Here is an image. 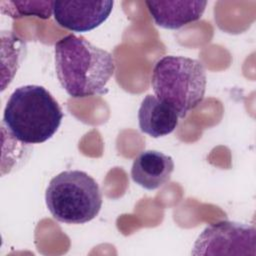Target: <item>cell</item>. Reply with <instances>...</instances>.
Returning <instances> with one entry per match:
<instances>
[{
    "label": "cell",
    "instance_id": "cell-8",
    "mask_svg": "<svg viewBox=\"0 0 256 256\" xmlns=\"http://www.w3.org/2000/svg\"><path fill=\"white\" fill-rule=\"evenodd\" d=\"M174 166L172 157L160 151H142L133 161L131 177L142 188L155 190L170 180Z\"/></svg>",
    "mask_w": 256,
    "mask_h": 256
},
{
    "label": "cell",
    "instance_id": "cell-10",
    "mask_svg": "<svg viewBox=\"0 0 256 256\" xmlns=\"http://www.w3.org/2000/svg\"><path fill=\"white\" fill-rule=\"evenodd\" d=\"M54 1H1L0 10L13 18L24 16H36L39 18H50L53 13Z\"/></svg>",
    "mask_w": 256,
    "mask_h": 256
},
{
    "label": "cell",
    "instance_id": "cell-2",
    "mask_svg": "<svg viewBox=\"0 0 256 256\" xmlns=\"http://www.w3.org/2000/svg\"><path fill=\"white\" fill-rule=\"evenodd\" d=\"M63 113L57 101L44 87L25 85L10 95L3 113L8 134L22 144H39L58 130Z\"/></svg>",
    "mask_w": 256,
    "mask_h": 256
},
{
    "label": "cell",
    "instance_id": "cell-9",
    "mask_svg": "<svg viewBox=\"0 0 256 256\" xmlns=\"http://www.w3.org/2000/svg\"><path fill=\"white\" fill-rule=\"evenodd\" d=\"M140 130L153 137L159 138L172 133L178 125L179 116L168 104L154 95H147L141 102L138 111Z\"/></svg>",
    "mask_w": 256,
    "mask_h": 256
},
{
    "label": "cell",
    "instance_id": "cell-3",
    "mask_svg": "<svg viewBox=\"0 0 256 256\" xmlns=\"http://www.w3.org/2000/svg\"><path fill=\"white\" fill-rule=\"evenodd\" d=\"M206 83L204 65L184 56L168 55L160 58L151 76L155 96L171 106L179 118H184L203 101Z\"/></svg>",
    "mask_w": 256,
    "mask_h": 256
},
{
    "label": "cell",
    "instance_id": "cell-4",
    "mask_svg": "<svg viewBox=\"0 0 256 256\" xmlns=\"http://www.w3.org/2000/svg\"><path fill=\"white\" fill-rule=\"evenodd\" d=\"M45 202L57 221L84 224L93 220L100 212L102 195L97 182L86 172L67 170L50 180Z\"/></svg>",
    "mask_w": 256,
    "mask_h": 256
},
{
    "label": "cell",
    "instance_id": "cell-5",
    "mask_svg": "<svg viewBox=\"0 0 256 256\" xmlns=\"http://www.w3.org/2000/svg\"><path fill=\"white\" fill-rule=\"evenodd\" d=\"M194 256L256 255V230L249 224L219 221L208 225L197 237Z\"/></svg>",
    "mask_w": 256,
    "mask_h": 256
},
{
    "label": "cell",
    "instance_id": "cell-1",
    "mask_svg": "<svg viewBox=\"0 0 256 256\" xmlns=\"http://www.w3.org/2000/svg\"><path fill=\"white\" fill-rule=\"evenodd\" d=\"M54 52L57 78L67 94L85 98L107 93L106 85L115 71L111 53L74 34L56 42Z\"/></svg>",
    "mask_w": 256,
    "mask_h": 256
},
{
    "label": "cell",
    "instance_id": "cell-6",
    "mask_svg": "<svg viewBox=\"0 0 256 256\" xmlns=\"http://www.w3.org/2000/svg\"><path fill=\"white\" fill-rule=\"evenodd\" d=\"M113 1H54L55 21L74 32H88L100 26L112 12Z\"/></svg>",
    "mask_w": 256,
    "mask_h": 256
},
{
    "label": "cell",
    "instance_id": "cell-7",
    "mask_svg": "<svg viewBox=\"0 0 256 256\" xmlns=\"http://www.w3.org/2000/svg\"><path fill=\"white\" fill-rule=\"evenodd\" d=\"M145 4L156 25L175 30L199 20L207 1H145Z\"/></svg>",
    "mask_w": 256,
    "mask_h": 256
}]
</instances>
